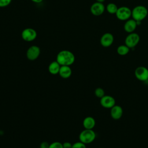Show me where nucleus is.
Returning <instances> with one entry per match:
<instances>
[{
	"instance_id": "nucleus-13",
	"label": "nucleus",
	"mask_w": 148,
	"mask_h": 148,
	"mask_svg": "<svg viewBox=\"0 0 148 148\" xmlns=\"http://www.w3.org/2000/svg\"><path fill=\"white\" fill-rule=\"evenodd\" d=\"M137 26V22L133 18H130L125 21L124 25V29L128 34L132 33L135 31Z\"/></svg>"
},
{
	"instance_id": "nucleus-22",
	"label": "nucleus",
	"mask_w": 148,
	"mask_h": 148,
	"mask_svg": "<svg viewBox=\"0 0 148 148\" xmlns=\"http://www.w3.org/2000/svg\"><path fill=\"white\" fill-rule=\"evenodd\" d=\"M12 2V0H0V8H4L8 6Z\"/></svg>"
},
{
	"instance_id": "nucleus-16",
	"label": "nucleus",
	"mask_w": 148,
	"mask_h": 148,
	"mask_svg": "<svg viewBox=\"0 0 148 148\" xmlns=\"http://www.w3.org/2000/svg\"><path fill=\"white\" fill-rule=\"evenodd\" d=\"M61 66V65L57 61H52L49 65V66H48L49 72L52 75L58 74Z\"/></svg>"
},
{
	"instance_id": "nucleus-5",
	"label": "nucleus",
	"mask_w": 148,
	"mask_h": 148,
	"mask_svg": "<svg viewBox=\"0 0 148 148\" xmlns=\"http://www.w3.org/2000/svg\"><path fill=\"white\" fill-rule=\"evenodd\" d=\"M140 36L135 33L132 32L128 34L125 39V45H127L130 49L134 48L139 42Z\"/></svg>"
},
{
	"instance_id": "nucleus-15",
	"label": "nucleus",
	"mask_w": 148,
	"mask_h": 148,
	"mask_svg": "<svg viewBox=\"0 0 148 148\" xmlns=\"http://www.w3.org/2000/svg\"><path fill=\"white\" fill-rule=\"evenodd\" d=\"M83 125L84 129L92 130L95 125V120L92 117L87 116L84 119Z\"/></svg>"
},
{
	"instance_id": "nucleus-3",
	"label": "nucleus",
	"mask_w": 148,
	"mask_h": 148,
	"mask_svg": "<svg viewBox=\"0 0 148 148\" xmlns=\"http://www.w3.org/2000/svg\"><path fill=\"white\" fill-rule=\"evenodd\" d=\"M96 138L95 132L92 130L84 129L79 134V141L84 144H89L92 143Z\"/></svg>"
},
{
	"instance_id": "nucleus-6",
	"label": "nucleus",
	"mask_w": 148,
	"mask_h": 148,
	"mask_svg": "<svg viewBox=\"0 0 148 148\" xmlns=\"http://www.w3.org/2000/svg\"><path fill=\"white\" fill-rule=\"evenodd\" d=\"M21 38L25 42H31L37 36L36 31L32 28H26L21 32Z\"/></svg>"
},
{
	"instance_id": "nucleus-24",
	"label": "nucleus",
	"mask_w": 148,
	"mask_h": 148,
	"mask_svg": "<svg viewBox=\"0 0 148 148\" xmlns=\"http://www.w3.org/2000/svg\"><path fill=\"white\" fill-rule=\"evenodd\" d=\"M63 148H72V144L69 142H65L62 143Z\"/></svg>"
},
{
	"instance_id": "nucleus-2",
	"label": "nucleus",
	"mask_w": 148,
	"mask_h": 148,
	"mask_svg": "<svg viewBox=\"0 0 148 148\" xmlns=\"http://www.w3.org/2000/svg\"><path fill=\"white\" fill-rule=\"evenodd\" d=\"M148 14V10L143 5H138L131 10V17L136 21L141 22Z\"/></svg>"
},
{
	"instance_id": "nucleus-20",
	"label": "nucleus",
	"mask_w": 148,
	"mask_h": 148,
	"mask_svg": "<svg viewBox=\"0 0 148 148\" xmlns=\"http://www.w3.org/2000/svg\"><path fill=\"white\" fill-rule=\"evenodd\" d=\"M72 148H86V146L84 143L79 141L72 144Z\"/></svg>"
},
{
	"instance_id": "nucleus-17",
	"label": "nucleus",
	"mask_w": 148,
	"mask_h": 148,
	"mask_svg": "<svg viewBox=\"0 0 148 148\" xmlns=\"http://www.w3.org/2000/svg\"><path fill=\"white\" fill-rule=\"evenodd\" d=\"M130 49L125 45H121L118 46L117 48V52L118 54L120 56H125L127 55Z\"/></svg>"
},
{
	"instance_id": "nucleus-11",
	"label": "nucleus",
	"mask_w": 148,
	"mask_h": 148,
	"mask_svg": "<svg viewBox=\"0 0 148 148\" xmlns=\"http://www.w3.org/2000/svg\"><path fill=\"white\" fill-rule=\"evenodd\" d=\"M114 42L113 35L109 32H106L102 35L100 39V43L104 47L110 46Z\"/></svg>"
},
{
	"instance_id": "nucleus-8",
	"label": "nucleus",
	"mask_w": 148,
	"mask_h": 148,
	"mask_svg": "<svg viewBox=\"0 0 148 148\" xmlns=\"http://www.w3.org/2000/svg\"><path fill=\"white\" fill-rule=\"evenodd\" d=\"M135 76L140 81H146L148 79V69L145 66L137 67L135 70Z\"/></svg>"
},
{
	"instance_id": "nucleus-27",
	"label": "nucleus",
	"mask_w": 148,
	"mask_h": 148,
	"mask_svg": "<svg viewBox=\"0 0 148 148\" xmlns=\"http://www.w3.org/2000/svg\"><path fill=\"white\" fill-rule=\"evenodd\" d=\"M147 81H148V79H147Z\"/></svg>"
},
{
	"instance_id": "nucleus-7",
	"label": "nucleus",
	"mask_w": 148,
	"mask_h": 148,
	"mask_svg": "<svg viewBox=\"0 0 148 148\" xmlns=\"http://www.w3.org/2000/svg\"><path fill=\"white\" fill-rule=\"evenodd\" d=\"M40 54V48L36 45L30 46L27 50L26 56L27 58L30 61H34L36 60Z\"/></svg>"
},
{
	"instance_id": "nucleus-12",
	"label": "nucleus",
	"mask_w": 148,
	"mask_h": 148,
	"mask_svg": "<svg viewBox=\"0 0 148 148\" xmlns=\"http://www.w3.org/2000/svg\"><path fill=\"white\" fill-rule=\"evenodd\" d=\"M123 113V108L117 105H114L110 108V116L114 120L120 119Z\"/></svg>"
},
{
	"instance_id": "nucleus-21",
	"label": "nucleus",
	"mask_w": 148,
	"mask_h": 148,
	"mask_svg": "<svg viewBox=\"0 0 148 148\" xmlns=\"http://www.w3.org/2000/svg\"><path fill=\"white\" fill-rule=\"evenodd\" d=\"M49 148H63L62 143L60 142H54L50 144Z\"/></svg>"
},
{
	"instance_id": "nucleus-25",
	"label": "nucleus",
	"mask_w": 148,
	"mask_h": 148,
	"mask_svg": "<svg viewBox=\"0 0 148 148\" xmlns=\"http://www.w3.org/2000/svg\"><path fill=\"white\" fill-rule=\"evenodd\" d=\"M31 1L35 2V3H40L42 2L43 0H31Z\"/></svg>"
},
{
	"instance_id": "nucleus-19",
	"label": "nucleus",
	"mask_w": 148,
	"mask_h": 148,
	"mask_svg": "<svg viewBox=\"0 0 148 148\" xmlns=\"http://www.w3.org/2000/svg\"><path fill=\"white\" fill-rule=\"evenodd\" d=\"M94 94L95 95L99 98H101L102 97H103L105 94V91L103 88H101V87H98L94 91Z\"/></svg>"
},
{
	"instance_id": "nucleus-9",
	"label": "nucleus",
	"mask_w": 148,
	"mask_h": 148,
	"mask_svg": "<svg viewBox=\"0 0 148 148\" xmlns=\"http://www.w3.org/2000/svg\"><path fill=\"white\" fill-rule=\"evenodd\" d=\"M105 7L103 3L95 2L92 3L90 7V12L91 14L95 16L102 15L105 12Z\"/></svg>"
},
{
	"instance_id": "nucleus-18",
	"label": "nucleus",
	"mask_w": 148,
	"mask_h": 148,
	"mask_svg": "<svg viewBox=\"0 0 148 148\" xmlns=\"http://www.w3.org/2000/svg\"><path fill=\"white\" fill-rule=\"evenodd\" d=\"M118 7L114 3H109L106 6V10L110 14H116Z\"/></svg>"
},
{
	"instance_id": "nucleus-23",
	"label": "nucleus",
	"mask_w": 148,
	"mask_h": 148,
	"mask_svg": "<svg viewBox=\"0 0 148 148\" xmlns=\"http://www.w3.org/2000/svg\"><path fill=\"white\" fill-rule=\"evenodd\" d=\"M50 144L46 141L42 142L40 145V148H49Z\"/></svg>"
},
{
	"instance_id": "nucleus-14",
	"label": "nucleus",
	"mask_w": 148,
	"mask_h": 148,
	"mask_svg": "<svg viewBox=\"0 0 148 148\" xmlns=\"http://www.w3.org/2000/svg\"><path fill=\"white\" fill-rule=\"evenodd\" d=\"M72 69L70 66L62 65L60 67L59 75L63 79H68L72 75Z\"/></svg>"
},
{
	"instance_id": "nucleus-26",
	"label": "nucleus",
	"mask_w": 148,
	"mask_h": 148,
	"mask_svg": "<svg viewBox=\"0 0 148 148\" xmlns=\"http://www.w3.org/2000/svg\"><path fill=\"white\" fill-rule=\"evenodd\" d=\"M105 0H96V2H101L103 3Z\"/></svg>"
},
{
	"instance_id": "nucleus-10",
	"label": "nucleus",
	"mask_w": 148,
	"mask_h": 148,
	"mask_svg": "<svg viewBox=\"0 0 148 148\" xmlns=\"http://www.w3.org/2000/svg\"><path fill=\"white\" fill-rule=\"evenodd\" d=\"M100 104L105 108L110 109L116 105V101L113 97L109 95H105L100 98Z\"/></svg>"
},
{
	"instance_id": "nucleus-1",
	"label": "nucleus",
	"mask_w": 148,
	"mask_h": 148,
	"mask_svg": "<svg viewBox=\"0 0 148 148\" xmlns=\"http://www.w3.org/2000/svg\"><path fill=\"white\" fill-rule=\"evenodd\" d=\"M56 61L62 66H71L75 61V57L72 52L69 50H64L60 51L57 55Z\"/></svg>"
},
{
	"instance_id": "nucleus-4",
	"label": "nucleus",
	"mask_w": 148,
	"mask_h": 148,
	"mask_svg": "<svg viewBox=\"0 0 148 148\" xmlns=\"http://www.w3.org/2000/svg\"><path fill=\"white\" fill-rule=\"evenodd\" d=\"M116 16L119 20L127 21L131 17V10L127 6H121L118 8Z\"/></svg>"
}]
</instances>
